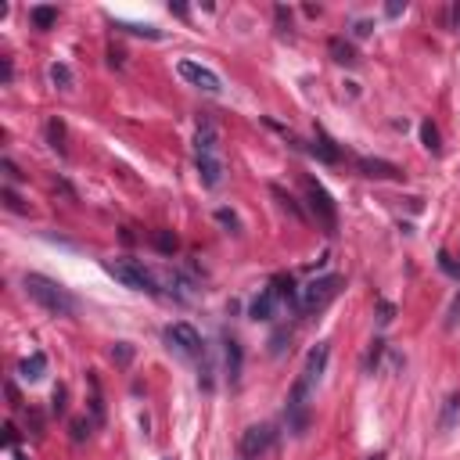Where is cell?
Here are the masks:
<instances>
[{"label": "cell", "instance_id": "1", "mask_svg": "<svg viewBox=\"0 0 460 460\" xmlns=\"http://www.w3.org/2000/svg\"><path fill=\"white\" fill-rule=\"evenodd\" d=\"M22 288L25 295H29L36 306H43L47 313H55V317H76V310H80V302H76L58 280H50L43 273H25L22 277Z\"/></svg>", "mask_w": 460, "mask_h": 460}, {"label": "cell", "instance_id": "2", "mask_svg": "<svg viewBox=\"0 0 460 460\" xmlns=\"http://www.w3.org/2000/svg\"><path fill=\"white\" fill-rule=\"evenodd\" d=\"M105 270L119 280L122 288H130V292H144V295H159V280L151 277V270L137 259H105Z\"/></svg>", "mask_w": 460, "mask_h": 460}, {"label": "cell", "instance_id": "3", "mask_svg": "<svg viewBox=\"0 0 460 460\" xmlns=\"http://www.w3.org/2000/svg\"><path fill=\"white\" fill-rule=\"evenodd\" d=\"M342 292V277L338 273H327V277H313L310 285L299 288V313L302 317H313L317 310H324V306L331 302Z\"/></svg>", "mask_w": 460, "mask_h": 460}, {"label": "cell", "instance_id": "4", "mask_svg": "<svg viewBox=\"0 0 460 460\" xmlns=\"http://www.w3.org/2000/svg\"><path fill=\"white\" fill-rule=\"evenodd\" d=\"M306 187V201H310V213L317 216V223L327 230V234H338V209H335V198L324 191V184H317L313 176L302 180Z\"/></svg>", "mask_w": 460, "mask_h": 460}, {"label": "cell", "instance_id": "5", "mask_svg": "<svg viewBox=\"0 0 460 460\" xmlns=\"http://www.w3.org/2000/svg\"><path fill=\"white\" fill-rule=\"evenodd\" d=\"M176 69H180V76H184V80L187 83H194L198 90H206V94H220L223 90V83H220V76L213 72V69H206V65H198V62H191V58H184L180 65H176Z\"/></svg>", "mask_w": 460, "mask_h": 460}, {"label": "cell", "instance_id": "6", "mask_svg": "<svg viewBox=\"0 0 460 460\" xmlns=\"http://www.w3.org/2000/svg\"><path fill=\"white\" fill-rule=\"evenodd\" d=\"M166 342L169 345H176V349H180L184 356H198L201 349H206V342H201V335H198V331L191 327V324H169L166 327Z\"/></svg>", "mask_w": 460, "mask_h": 460}, {"label": "cell", "instance_id": "7", "mask_svg": "<svg viewBox=\"0 0 460 460\" xmlns=\"http://www.w3.org/2000/svg\"><path fill=\"white\" fill-rule=\"evenodd\" d=\"M277 439V428L273 424H252L245 436H241V453L245 457H263Z\"/></svg>", "mask_w": 460, "mask_h": 460}, {"label": "cell", "instance_id": "8", "mask_svg": "<svg viewBox=\"0 0 460 460\" xmlns=\"http://www.w3.org/2000/svg\"><path fill=\"white\" fill-rule=\"evenodd\" d=\"M327 356H331V345L327 342H320V345H313L310 349V356H306V364H302V381H306V385H317V381L324 378V371H327Z\"/></svg>", "mask_w": 460, "mask_h": 460}, {"label": "cell", "instance_id": "9", "mask_svg": "<svg viewBox=\"0 0 460 460\" xmlns=\"http://www.w3.org/2000/svg\"><path fill=\"white\" fill-rule=\"evenodd\" d=\"M198 180L206 187H220L223 184V162L220 155H198Z\"/></svg>", "mask_w": 460, "mask_h": 460}, {"label": "cell", "instance_id": "10", "mask_svg": "<svg viewBox=\"0 0 460 460\" xmlns=\"http://www.w3.org/2000/svg\"><path fill=\"white\" fill-rule=\"evenodd\" d=\"M356 166L364 169V176H374V180H399V176H403V169L392 166V162H385V159H360Z\"/></svg>", "mask_w": 460, "mask_h": 460}, {"label": "cell", "instance_id": "11", "mask_svg": "<svg viewBox=\"0 0 460 460\" xmlns=\"http://www.w3.org/2000/svg\"><path fill=\"white\" fill-rule=\"evenodd\" d=\"M194 148H198V155H216V148H220V130H216L209 119H201V122H198Z\"/></svg>", "mask_w": 460, "mask_h": 460}, {"label": "cell", "instance_id": "12", "mask_svg": "<svg viewBox=\"0 0 460 460\" xmlns=\"http://www.w3.org/2000/svg\"><path fill=\"white\" fill-rule=\"evenodd\" d=\"M273 310H277V295H273V288H263L259 295L252 299L248 317L252 320H273Z\"/></svg>", "mask_w": 460, "mask_h": 460}, {"label": "cell", "instance_id": "13", "mask_svg": "<svg viewBox=\"0 0 460 460\" xmlns=\"http://www.w3.org/2000/svg\"><path fill=\"white\" fill-rule=\"evenodd\" d=\"M460 424V392H450L439 410V431H453Z\"/></svg>", "mask_w": 460, "mask_h": 460}, {"label": "cell", "instance_id": "14", "mask_svg": "<svg viewBox=\"0 0 460 460\" xmlns=\"http://www.w3.org/2000/svg\"><path fill=\"white\" fill-rule=\"evenodd\" d=\"M270 288H273L277 302H288V306H295V310H299V288H295V280H292V277L277 273V277L270 280Z\"/></svg>", "mask_w": 460, "mask_h": 460}, {"label": "cell", "instance_id": "15", "mask_svg": "<svg viewBox=\"0 0 460 460\" xmlns=\"http://www.w3.org/2000/svg\"><path fill=\"white\" fill-rule=\"evenodd\" d=\"M327 50H331V58H335L338 65H356V50H352V43H349V40L331 36V40H327Z\"/></svg>", "mask_w": 460, "mask_h": 460}, {"label": "cell", "instance_id": "16", "mask_svg": "<svg viewBox=\"0 0 460 460\" xmlns=\"http://www.w3.org/2000/svg\"><path fill=\"white\" fill-rule=\"evenodd\" d=\"M223 364H227L230 381H238V378H241V345H238L234 338L223 342Z\"/></svg>", "mask_w": 460, "mask_h": 460}, {"label": "cell", "instance_id": "17", "mask_svg": "<svg viewBox=\"0 0 460 460\" xmlns=\"http://www.w3.org/2000/svg\"><path fill=\"white\" fill-rule=\"evenodd\" d=\"M47 141H50V148L58 151V155H69V130H65V122L62 119H50L47 122Z\"/></svg>", "mask_w": 460, "mask_h": 460}, {"label": "cell", "instance_id": "18", "mask_svg": "<svg viewBox=\"0 0 460 460\" xmlns=\"http://www.w3.org/2000/svg\"><path fill=\"white\" fill-rule=\"evenodd\" d=\"M18 374H22L25 381H40V378L47 374V356H43V352H33L29 360H22Z\"/></svg>", "mask_w": 460, "mask_h": 460}, {"label": "cell", "instance_id": "19", "mask_svg": "<svg viewBox=\"0 0 460 460\" xmlns=\"http://www.w3.org/2000/svg\"><path fill=\"white\" fill-rule=\"evenodd\" d=\"M270 194H273V198H277L280 206H285V209H288V213H292V216H295L299 223H306V209L299 206V201H295V198H292V194H288L285 187H277V184H273V187H270Z\"/></svg>", "mask_w": 460, "mask_h": 460}, {"label": "cell", "instance_id": "20", "mask_svg": "<svg viewBox=\"0 0 460 460\" xmlns=\"http://www.w3.org/2000/svg\"><path fill=\"white\" fill-rule=\"evenodd\" d=\"M306 151H310V155H317V159H324V162H338V159H342L338 148H331L327 137H317L313 144H306Z\"/></svg>", "mask_w": 460, "mask_h": 460}, {"label": "cell", "instance_id": "21", "mask_svg": "<svg viewBox=\"0 0 460 460\" xmlns=\"http://www.w3.org/2000/svg\"><path fill=\"white\" fill-rule=\"evenodd\" d=\"M50 83H55L58 90H72L76 76H72V69H69L65 62H55V65H50Z\"/></svg>", "mask_w": 460, "mask_h": 460}, {"label": "cell", "instance_id": "22", "mask_svg": "<svg viewBox=\"0 0 460 460\" xmlns=\"http://www.w3.org/2000/svg\"><path fill=\"white\" fill-rule=\"evenodd\" d=\"M29 22L36 25V29H50V25L58 22V8H47V4H43V8H33V11H29Z\"/></svg>", "mask_w": 460, "mask_h": 460}, {"label": "cell", "instance_id": "23", "mask_svg": "<svg viewBox=\"0 0 460 460\" xmlns=\"http://www.w3.org/2000/svg\"><path fill=\"white\" fill-rule=\"evenodd\" d=\"M421 141H424V148L431 151V155H439V151H443V144H439V130H436V122H431V119L421 122Z\"/></svg>", "mask_w": 460, "mask_h": 460}, {"label": "cell", "instance_id": "24", "mask_svg": "<svg viewBox=\"0 0 460 460\" xmlns=\"http://www.w3.org/2000/svg\"><path fill=\"white\" fill-rule=\"evenodd\" d=\"M151 241H155V248H159L162 255H173V252H176V245H180L173 230H155V234H151Z\"/></svg>", "mask_w": 460, "mask_h": 460}, {"label": "cell", "instance_id": "25", "mask_svg": "<svg viewBox=\"0 0 460 460\" xmlns=\"http://www.w3.org/2000/svg\"><path fill=\"white\" fill-rule=\"evenodd\" d=\"M122 33H134V36H148V40H162V29L155 25H134V22H119Z\"/></svg>", "mask_w": 460, "mask_h": 460}, {"label": "cell", "instance_id": "26", "mask_svg": "<svg viewBox=\"0 0 460 460\" xmlns=\"http://www.w3.org/2000/svg\"><path fill=\"white\" fill-rule=\"evenodd\" d=\"M112 360H115L119 367H130V364H134V345H130V342H115V345H112Z\"/></svg>", "mask_w": 460, "mask_h": 460}, {"label": "cell", "instance_id": "27", "mask_svg": "<svg viewBox=\"0 0 460 460\" xmlns=\"http://www.w3.org/2000/svg\"><path fill=\"white\" fill-rule=\"evenodd\" d=\"M69 436H72V443H83L90 436V421L87 417H72L69 421Z\"/></svg>", "mask_w": 460, "mask_h": 460}, {"label": "cell", "instance_id": "28", "mask_svg": "<svg viewBox=\"0 0 460 460\" xmlns=\"http://www.w3.org/2000/svg\"><path fill=\"white\" fill-rule=\"evenodd\" d=\"M381 352H385V342H371V349H367V360H364V371L371 374V371H378V360H381Z\"/></svg>", "mask_w": 460, "mask_h": 460}, {"label": "cell", "instance_id": "29", "mask_svg": "<svg viewBox=\"0 0 460 460\" xmlns=\"http://www.w3.org/2000/svg\"><path fill=\"white\" fill-rule=\"evenodd\" d=\"M0 201H4V206H8L11 213H29V209L22 206V198H18V194H15L11 187H0Z\"/></svg>", "mask_w": 460, "mask_h": 460}, {"label": "cell", "instance_id": "30", "mask_svg": "<svg viewBox=\"0 0 460 460\" xmlns=\"http://www.w3.org/2000/svg\"><path fill=\"white\" fill-rule=\"evenodd\" d=\"M288 342H292V335H288L285 327H277V331H273V338H270V352H273V356H280Z\"/></svg>", "mask_w": 460, "mask_h": 460}, {"label": "cell", "instance_id": "31", "mask_svg": "<svg viewBox=\"0 0 460 460\" xmlns=\"http://www.w3.org/2000/svg\"><path fill=\"white\" fill-rule=\"evenodd\" d=\"M457 324H460V292L453 295V302H450V310H446V327L453 331Z\"/></svg>", "mask_w": 460, "mask_h": 460}, {"label": "cell", "instance_id": "32", "mask_svg": "<svg viewBox=\"0 0 460 460\" xmlns=\"http://www.w3.org/2000/svg\"><path fill=\"white\" fill-rule=\"evenodd\" d=\"M396 320V306L392 302H378V324H392Z\"/></svg>", "mask_w": 460, "mask_h": 460}, {"label": "cell", "instance_id": "33", "mask_svg": "<svg viewBox=\"0 0 460 460\" xmlns=\"http://www.w3.org/2000/svg\"><path fill=\"white\" fill-rule=\"evenodd\" d=\"M216 220H220L223 227H230V230H238V227H241V223H238V216L230 213V209H216Z\"/></svg>", "mask_w": 460, "mask_h": 460}, {"label": "cell", "instance_id": "34", "mask_svg": "<svg viewBox=\"0 0 460 460\" xmlns=\"http://www.w3.org/2000/svg\"><path fill=\"white\" fill-rule=\"evenodd\" d=\"M439 266H443V270H446L450 277H460V266H457V263L450 259V252H439Z\"/></svg>", "mask_w": 460, "mask_h": 460}, {"label": "cell", "instance_id": "35", "mask_svg": "<svg viewBox=\"0 0 460 460\" xmlns=\"http://www.w3.org/2000/svg\"><path fill=\"white\" fill-rule=\"evenodd\" d=\"M371 33H374V22H367V18H360V22L352 25V36H360V40L371 36Z\"/></svg>", "mask_w": 460, "mask_h": 460}, {"label": "cell", "instance_id": "36", "mask_svg": "<svg viewBox=\"0 0 460 460\" xmlns=\"http://www.w3.org/2000/svg\"><path fill=\"white\" fill-rule=\"evenodd\" d=\"M403 11H406V0H389V4H385V15H389V18H399Z\"/></svg>", "mask_w": 460, "mask_h": 460}, {"label": "cell", "instance_id": "37", "mask_svg": "<svg viewBox=\"0 0 460 460\" xmlns=\"http://www.w3.org/2000/svg\"><path fill=\"white\" fill-rule=\"evenodd\" d=\"M0 169L8 173V180H22V173H18V166H15L11 159H0Z\"/></svg>", "mask_w": 460, "mask_h": 460}, {"label": "cell", "instance_id": "38", "mask_svg": "<svg viewBox=\"0 0 460 460\" xmlns=\"http://www.w3.org/2000/svg\"><path fill=\"white\" fill-rule=\"evenodd\" d=\"M4 392H8V403H11L15 410H18V406H22V396H18V389H15V381H8V385H4Z\"/></svg>", "mask_w": 460, "mask_h": 460}, {"label": "cell", "instance_id": "39", "mask_svg": "<svg viewBox=\"0 0 460 460\" xmlns=\"http://www.w3.org/2000/svg\"><path fill=\"white\" fill-rule=\"evenodd\" d=\"M65 396H69L65 385H58V389H55V414H65Z\"/></svg>", "mask_w": 460, "mask_h": 460}, {"label": "cell", "instance_id": "40", "mask_svg": "<svg viewBox=\"0 0 460 460\" xmlns=\"http://www.w3.org/2000/svg\"><path fill=\"white\" fill-rule=\"evenodd\" d=\"M108 65H112V69H122V50H119V47H108Z\"/></svg>", "mask_w": 460, "mask_h": 460}, {"label": "cell", "instance_id": "41", "mask_svg": "<svg viewBox=\"0 0 460 460\" xmlns=\"http://www.w3.org/2000/svg\"><path fill=\"white\" fill-rule=\"evenodd\" d=\"M18 443V428L15 424H4V446H15Z\"/></svg>", "mask_w": 460, "mask_h": 460}, {"label": "cell", "instance_id": "42", "mask_svg": "<svg viewBox=\"0 0 460 460\" xmlns=\"http://www.w3.org/2000/svg\"><path fill=\"white\" fill-rule=\"evenodd\" d=\"M11 76H15V69H11V58H4V62H0V80H4V83H11Z\"/></svg>", "mask_w": 460, "mask_h": 460}, {"label": "cell", "instance_id": "43", "mask_svg": "<svg viewBox=\"0 0 460 460\" xmlns=\"http://www.w3.org/2000/svg\"><path fill=\"white\" fill-rule=\"evenodd\" d=\"M277 22L280 25H292V11L288 8H277Z\"/></svg>", "mask_w": 460, "mask_h": 460}, {"label": "cell", "instance_id": "44", "mask_svg": "<svg viewBox=\"0 0 460 460\" xmlns=\"http://www.w3.org/2000/svg\"><path fill=\"white\" fill-rule=\"evenodd\" d=\"M169 11H173V15H180V18H187V8H184V4H169Z\"/></svg>", "mask_w": 460, "mask_h": 460}, {"label": "cell", "instance_id": "45", "mask_svg": "<svg viewBox=\"0 0 460 460\" xmlns=\"http://www.w3.org/2000/svg\"><path fill=\"white\" fill-rule=\"evenodd\" d=\"M453 18H457V25H460V4H457V8H453Z\"/></svg>", "mask_w": 460, "mask_h": 460}, {"label": "cell", "instance_id": "46", "mask_svg": "<svg viewBox=\"0 0 460 460\" xmlns=\"http://www.w3.org/2000/svg\"><path fill=\"white\" fill-rule=\"evenodd\" d=\"M371 460H385V453H374V457H371Z\"/></svg>", "mask_w": 460, "mask_h": 460}, {"label": "cell", "instance_id": "47", "mask_svg": "<svg viewBox=\"0 0 460 460\" xmlns=\"http://www.w3.org/2000/svg\"><path fill=\"white\" fill-rule=\"evenodd\" d=\"M15 460H29V457H25V453H15Z\"/></svg>", "mask_w": 460, "mask_h": 460}]
</instances>
